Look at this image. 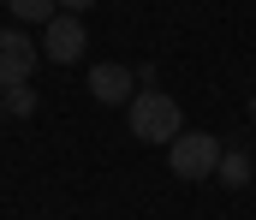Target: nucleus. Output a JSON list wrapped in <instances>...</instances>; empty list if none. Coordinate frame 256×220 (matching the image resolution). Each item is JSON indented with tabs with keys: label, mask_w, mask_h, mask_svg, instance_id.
Masks as SVG:
<instances>
[{
	"label": "nucleus",
	"mask_w": 256,
	"mask_h": 220,
	"mask_svg": "<svg viewBox=\"0 0 256 220\" xmlns=\"http://www.w3.org/2000/svg\"><path fill=\"white\" fill-rule=\"evenodd\" d=\"M126 119H131V137H137V143H173V137L185 131L179 101L161 95V89H137L126 101Z\"/></svg>",
	"instance_id": "f257e3e1"
},
{
	"label": "nucleus",
	"mask_w": 256,
	"mask_h": 220,
	"mask_svg": "<svg viewBox=\"0 0 256 220\" xmlns=\"http://www.w3.org/2000/svg\"><path fill=\"white\" fill-rule=\"evenodd\" d=\"M220 155H226L220 137H208V131H179V137L167 143V167H173L185 185H196V179H214Z\"/></svg>",
	"instance_id": "f03ea898"
},
{
	"label": "nucleus",
	"mask_w": 256,
	"mask_h": 220,
	"mask_svg": "<svg viewBox=\"0 0 256 220\" xmlns=\"http://www.w3.org/2000/svg\"><path fill=\"white\" fill-rule=\"evenodd\" d=\"M36 60H42V42H30L24 30H0V89L30 83Z\"/></svg>",
	"instance_id": "7ed1b4c3"
},
{
	"label": "nucleus",
	"mask_w": 256,
	"mask_h": 220,
	"mask_svg": "<svg viewBox=\"0 0 256 220\" xmlns=\"http://www.w3.org/2000/svg\"><path fill=\"white\" fill-rule=\"evenodd\" d=\"M78 54H84V18H78V12H54V18L42 24V60L72 66Z\"/></svg>",
	"instance_id": "20e7f679"
},
{
	"label": "nucleus",
	"mask_w": 256,
	"mask_h": 220,
	"mask_svg": "<svg viewBox=\"0 0 256 220\" xmlns=\"http://www.w3.org/2000/svg\"><path fill=\"white\" fill-rule=\"evenodd\" d=\"M90 95L102 101V107H120L137 95V72L131 66H114V60H102V66H90Z\"/></svg>",
	"instance_id": "39448f33"
},
{
	"label": "nucleus",
	"mask_w": 256,
	"mask_h": 220,
	"mask_svg": "<svg viewBox=\"0 0 256 220\" xmlns=\"http://www.w3.org/2000/svg\"><path fill=\"white\" fill-rule=\"evenodd\" d=\"M250 155H244V149H226V155H220V167H214V179H220V185H226V191H244V185H250Z\"/></svg>",
	"instance_id": "423d86ee"
},
{
	"label": "nucleus",
	"mask_w": 256,
	"mask_h": 220,
	"mask_svg": "<svg viewBox=\"0 0 256 220\" xmlns=\"http://www.w3.org/2000/svg\"><path fill=\"white\" fill-rule=\"evenodd\" d=\"M54 6H60V0H6V12H12V18H24V24H48V18H54Z\"/></svg>",
	"instance_id": "0eeeda50"
},
{
	"label": "nucleus",
	"mask_w": 256,
	"mask_h": 220,
	"mask_svg": "<svg viewBox=\"0 0 256 220\" xmlns=\"http://www.w3.org/2000/svg\"><path fill=\"white\" fill-rule=\"evenodd\" d=\"M0 95H6V113H12V119H30V113H36V89H30V83L0 89Z\"/></svg>",
	"instance_id": "6e6552de"
},
{
	"label": "nucleus",
	"mask_w": 256,
	"mask_h": 220,
	"mask_svg": "<svg viewBox=\"0 0 256 220\" xmlns=\"http://www.w3.org/2000/svg\"><path fill=\"white\" fill-rule=\"evenodd\" d=\"M66 12H78V18H84V12H90V6H96V0H60Z\"/></svg>",
	"instance_id": "1a4fd4ad"
},
{
	"label": "nucleus",
	"mask_w": 256,
	"mask_h": 220,
	"mask_svg": "<svg viewBox=\"0 0 256 220\" xmlns=\"http://www.w3.org/2000/svg\"><path fill=\"white\" fill-rule=\"evenodd\" d=\"M250 125H256V95H250Z\"/></svg>",
	"instance_id": "9d476101"
},
{
	"label": "nucleus",
	"mask_w": 256,
	"mask_h": 220,
	"mask_svg": "<svg viewBox=\"0 0 256 220\" xmlns=\"http://www.w3.org/2000/svg\"><path fill=\"white\" fill-rule=\"evenodd\" d=\"M0 119H6V95H0Z\"/></svg>",
	"instance_id": "9b49d317"
},
{
	"label": "nucleus",
	"mask_w": 256,
	"mask_h": 220,
	"mask_svg": "<svg viewBox=\"0 0 256 220\" xmlns=\"http://www.w3.org/2000/svg\"><path fill=\"white\" fill-rule=\"evenodd\" d=\"M0 6H6V0H0Z\"/></svg>",
	"instance_id": "f8f14e48"
}]
</instances>
